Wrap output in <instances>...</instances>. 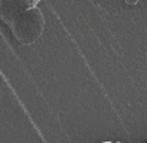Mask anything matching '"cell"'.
Listing matches in <instances>:
<instances>
[{
  "mask_svg": "<svg viewBox=\"0 0 147 143\" xmlns=\"http://www.w3.org/2000/svg\"><path fill=\"white\" fill-rule=\"evenodd\" d=\"M101 143H114V142H110V140H107V142H101Z\"/></svg>",
  "mask_w": 147,
  "mask_h": 143,
  "instance_id": "6da1fadb",
  "label": "cell"
},
{
  "mask_svg": "<svg viewBox=\"0 0 147 143\" xmlns=\"http://www.w3.org/2000/svg\"><path fill=\"white\" fill-rule=\"evenodd\" d=\"M115 143H123V142H115Z\"/></svg>",
  "mask_w": 147,
  "mask_h": 143,
  "instance_id": "7a4b0ae2",
  "label": "cell"
}]
</instances>
